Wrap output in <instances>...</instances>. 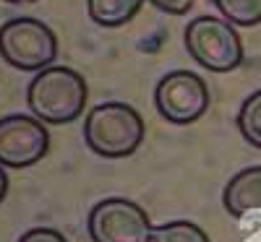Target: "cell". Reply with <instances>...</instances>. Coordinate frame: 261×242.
<instances>
[{"mask_svg":"<svg viewBox=\"0 0 261 242\" xmlns=\"http://www.w3.org/2000/svg\"><path fill=\"white\" fill-rule=\"evenodd\" d=\"M188 55L212 73H230L243 63V42L230 21L220 16H196L186 26Z\"/></svg>","mask_w":261,"mask_h":242,"instance_id":"277c9868","label":"cell"},{"mask_svg":"<svg viewBox=\"0 0 261 242\" xmlns=\"http://www.w3.org/2000/svg\"><path fill=\"white\" fill-rule=\"evenodd\" d=\"M18 242H68V239L63 237V232H58L53 227H34L21 234Z\"/></svg>","mask_w":261,"mask_h":242,"instance_id":"4fadbf2b","label":"cell"},{"mask_svg":"<svg viewBox=\"0 0 261 242\" xmlns=\"http://www.w3.org/2000/svg\"><path fill=\"white\" fill-rule=\"evenodd\" d=\"M144 6V0H86V11L94 24L105 29H118L128 24Z\"/></svg>","mask_w":261,"mask_h":242,"instance_id":"9c48e42d","label":"cell"},{"mask_svg":"<svg viewBox=\"0 0 261 242\" xmlns=\"http://www.w3.org/2000/svg\"><path fill=\"white\" fill-rule=\"evenodd\" d=\"M0 57L16 71L39 73L55 63L58 37L45 21L16 16L0 26Z\"/></svg>","mask_w":261,"mask_h":242,"instance_id":"3957f363","label":"cell"},{"mask_svg":"<svg viewBox=\"0 0 261 242\" xmlns=\"http://www.w3.org/2000/svg\"><path fill=\"white\" fill-rule=\"evenodd\" d=\"M154 242H212V239L199 224L175 219V222L154 227Z\"/></svg>","mask_w":261,"mask_h":242,"instance_id":"7c38bea8","label":"cell"},{"mask_svg":"<svg viewBox=\"0 0 261 242\" xmlns=\"http://www.w3.org/2000/svg\"><path fill=\"white\" fill-rule=\"evenodd\" d=\"M6 3H34V0H6Z\"/></svg>","mask_w":261,"mask_h":242,"instance_id":"2e32d148","label":"cell"},{"mask_svg":"<svg viewBox=\"0 0 261 242\" xmlns=\"http://www.w3.org/2000/svg\"><path fill=\"white\" fill-rule=\"evenodd\" d=\"M146 125L136 107L102 102L84 117V141L102 159H125L144 141Z\"/></svg>","mask_w":261,"mask_h":242,"instance_id":"7a4b0ae2","label":"cell"},{"mask_svg":"<svg viewBox=\"0 0 261 242\" xmlns=\"http://www.w3.org/2000/svg\"><path fill=\"white\" fill-rule=\"evenodd\" d=\"M151 6L162 13H170V16H183L193 8V0H149Z\"/></svg>","mask_w":261,"mask_h":242,"instance_id":"5bb4252c","label":"cell"},{"mask_svg":"<svg viewBox=\"0 0 261 242\" xmlns=\"http://www.w3.org/2000/svg\"><path fill=\"white\" fill-rule=\"evenodd\" d=\"M92 242H154L149 214L128 198H105L86 219Z\"/></svg>","mask_w":261,"mask_h":242,"instance_id":"5b68a950","label":"cell"},{"mask_svg":"<svg viewBox=\"0 0 261 242\" xmlns=\"http://www.w3.org/2000/svg\"><path fill=\"white\" fill-rule=\"evenodd\" d=\"M212 6L222 13L232 26L261 24V0H212Z\"/></svg>","mask_w":261,"mask_h":242,"instance_id":"8fae6325","label":"cell"},{"mask_svg":"<svg viewBox=\"0 0 261 242\" xmlns=\"http://www.w3.org/2000/svg\"><path fill=\"white\" fill-rule=\"evenodd\" d=\"M225 211L235 219H243L253 211H261V164L235 172L222 190Z\"/></svg>","mask_w":261,"mask_h":242,"instance_id":"ba28073f","label":"cell"},{"mask_svg":"<svg viewBox=\"0 0 261 242\" xmlns=\"http://www.w3.org/2000/svg\"><path fill=\"white\" fill-rule=\"evenodd\" d=\"M6 193H8V174H6L3 164H0V203H3V198H6Z\"/></svg>","mask_w":261,"mask_h":242,"instance_id":"9a60e30c","label":"cell"},{"mask_svg":"<svg viewBox=\"0 0 261 242\" xmlns=\"http://www.w3.org/2000/svg\"><path fill=\"white\" fill-rule=\"evenodd\" d=\"M209 86L191 71H170L154 89L157 112L172 125H191L209 109Z\"/></svg>","mask_w":261,"mask_h":242,"instance_id":"8992f818","label":"cell"},{"mask_svg":"<svg viewBox=\"0 0 261 242\" xmlns=\"http://www.w3.org/2000/svg\"><path fill=\"white\" fill-rule=\"evenodd\" d=\"M235 123H238L241 136H243L251 146L261 148V89H256L251 97L243 99L241 109H238Z\"/></svg>","mask_w":261,"mask_h":242,"instance_id":"30bf717a","label":"cell"},{"mask_svg":"<svg viewBox=\"0 0 261 242\" xmlns=\"http://www.w3.org/2000/svg\"><path fill=\"white\" fill-rule=\"evenodd\" d=\"M50 148V133L34 115H6L0 117V164L11 169H24L37 162Z\"/></svg>","mask_w":261,"mask_h":242,"instance_id":"52a82bcc","label":"cell"},{"mask_svg":"<svg viewBox=\"0 0 261 242\" xmlns=\"http://www.w3.org/2000/svg\"><path fill=\"white\" fill-rule=\"evenodd\" d=\"M89 89L79 71L68 65H50L39 71L29 89H27V104L32 115L47 125H68L84 115Z\"/></svg>","mask_w":261,"mask_h":242,"instance_id":"6da1fadb","label":"cell"}]
</instances>
